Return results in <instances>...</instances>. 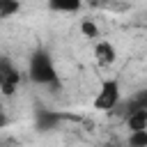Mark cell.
I'll return each mask as SVG.
<instances>
[{
	"instance_id": "cell-1",
	"label": "cell",
	"mask_w": 147,
	"mask_h": 147,
	"mask_svg": "<svg viewBox=\"0 0 147 147\" xmlns=\"http://www.w3.org/2000/svg\"><path fill=\"white\" fill-rule=\"evenodd\" d=\"M28 76H30V80L37 83V85H55V83H57V71H55V64H53V57L48 55V51L37 48V51L30 55Z\"/></svg>"
},
{
	"instance_id": "cell-2",
	"label": "cell",
	"mask_w": 147,
	"mask_h": 147,
	"mask_svg": "<svg viewBox=\"0 0 147 147\" xmlns=\"http://www.w3.org/2000/svg\"><path fill=\"white\" fill-rule=\"evenodd\" d=\"M119 101H122V90H119L117 78H106V80L101 83V87H99L92 106H94L96 110L110 113V110H115V108L119 106Z\"/></svg>"
},
{
	"instance_id": "cell-3",
	"label": "cell",
	"mask_w": 147,
	"mask_h": 147,
	"mask_svg": "<svg viewBox=\"0 0 147 147\" xmlns=\"http://www.w3.org/2000/svg\"><path fill=\"white\" fill-rule=\"evenodd\" d=\"M18 83H21L18 69L7 57H0V92L5 96H11L16 92V87H18Z\"/></svg>"
},
{
	"instance_id": "cell-4",
	"label": "cell",
	"mask_w": 147,
	"mask_h": 147,
	"mask_svg": "<svg viewBox=\"0 0 147 147\" xmlns=\"http://www.w3.org/2000/svg\"><path fill=\"white\" fill-rule=\"evenodd\" d=\"M94 60L101 64V67H110L115 60H117V51L110 41H96L94 44Z\"/></svg>"
},
{
	"instance_id": "cell-5",
	"label": "cell",
	"mask_w": 147,
	"mask_h": 147,
	"mask_svg": "<svg viewBox=\"0 0 147 147\" xmlns=\"http://www.w3.org/2000/svg\"><path fill=\"white\" fill-rule=\"evenodd\" d=\"M34 124H37V129H39L41 133H46V131H51V129H55V126L60 124V115L53 113V110L39 108V110H37V117H34Z\"/></svg>"
},
{
	"instance_id": "cell-6",
	"label": "cell",
	"mask_w": 147,
	"mask_h": 147,
	"mask_svg": "<svg viewBox=\"0 0 147 147\" xmlns=\"http://www.w3.org/2000/svg\"><path fill=\"white\" fill-rule=\"evenodd\" d=\"M124 122H126L129 131H142V129H147V110L124 113Z\"/></svg>"
},
{
	"instance_id": "cell-7",
	"label": "cell",
	"mask_w": 147,
	"mask_h": 147,
	"mask_svg": "<svg viewBox=\"0 0 147 147\" xmlns=\"http://www.w3.org/2000/svg\"><path fill=\"white\" fill-rule=\"evenodd\" d=\"M80 5H83V0H48V7L53 11H64V14L78 11Z\"/></svg>"
},
{
	"instance_id": "cell-8",
	"label": "cell",
	"mask_w": 147,
	"mask_h": 147,
	"mask_svg": "<svg viewBox=\"0 0 147 147\" xmlns=\"http://www.w3.org/2000/svg\"><path fill=\"white\" fill-rule=\"evenodd\" d=\"M131 110H147V90H138L124 106V113H131Z\"/></svg>"
},
{
	"instance_id": "cell-9",
	"label": "cell",
	"mask_w": 147,
	"mask_h": 147,
	"mask_svg": "<svg viewBox=\"0 0 147 147\" xmlns=\"http://www.w3.org/2000/svg\"><path fill=\"white\" fill-rule=\"evenodd\" d=\"M21 11V0H0V18H9Z\"/></svg>"
},
{
	"instance_id": "cell-10",
	"label": "cell",
	"mask_w": 147,
	"mask_h": 147,
	"mask_svg": "<svg viewBox=\"0 0 147 147\" xmlns=\"http://www.w3.org/2000/svg\"><path fill=\"white\" fill-rule=\"evenodd\" d=\"M126 147H147V129H142V131H131Z\"/></svg>"
},
{
	"instance_id": "cell-11",
	"label": "cell",
	"mask_w": 147,
	"mask_h": 147,
	"mask_svg": "<svg viewBox=\"0 0 147 147\" xmlns=\"http://www.w3.org/2000/svg\"><path fill=\"white\" fill-rule=\"evenodd\" d=\"M80 32H83V37H87V39H96V37H99V28H96V23H94L92 18H85V21L80 23Z\"/></svg>"
},
{
	"instance_id": "cell-12",
	"label": "cell",
	"mask_w": 147,
	"mask_h": 147,
	"mask_svg": "<svg viewBox=\"0 0 147 147\" xmlns=\"http://www.w3.org/2000/svg\"><path fill=\"white\" fill-rule=\"evenodd\" d=\"M92 7H99V9H119L115 5V0H87Z\"/></svg>"
},
{
	"instance_id": "cell-13",
	"label": "cell",
	"mask_w": 147,
	"mask_h": 147,
	"mask_svg": "<svg viewBox=\"0 0 147 147\" xmlns=\"http://www.w3.org/2000/svg\"><path fill=\"white\" fill-rule=\"evenodd\" d=\"M5 124H7V115H5V108L0 106V129H2Z\"/></svg>"
}]
</instances>
